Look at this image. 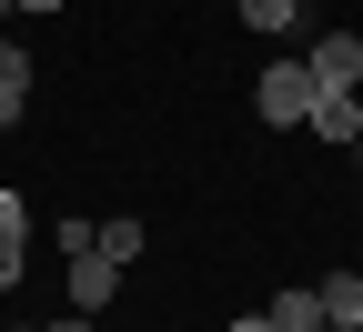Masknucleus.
I'll return each mask as SVG.
<instances>
[{
    "label": "nucleus",
    "mask_w": 363,
    "mask_h": 332,
    "mask_svg": "<svg viewBox=\"0 0 363 332\" xmlns=\"http://www.w3.org/2000/svg\"><path fill=\"white\" fill-rule=\"evenodd\" d=\"M303 131H323L333 151H353V141H363V91H313V111H303Z\"/></svg>",
    "instance_id": "nucleus-3"
},
{
    "label": "nucleus",
    "mask_w": 363,
    "mask_h": 332,
    "mask_svg": "<svg viewBox=\"0 0 363 332\" xmlns=\"http://www.w3.org/2000/svg\"><path fill=\"white\" fill-rule=\"evenodd\" d=\"M40 332H101V322H91V312H81V322H40Z\"/></svg>",
    "instance_id": "nucleus-11"
},
{
    "label": "nucleus",
    "mask_w": 363,
    "mask_h": 332,
    "mask_svg": "<svg viewBox=\"0 0 363 332\" xmlns=\"http://www.w3.org/2000/svg\"><path fill=\"white\" fill-rule=\"evenodd\" d=\"M353 161H363V141H353Z\"/></svg>",
    "instance_id": "nucleus-17"
},
{
    "label": "nucleus",
    "mask_w": 363,
    "mask_h": 332,
    "mask_svg": "<svg viewBox=\"0 0 363 332\" xmlns=\"http://www.w3.org/2000/svg\"><path fill=\"white\" fill-rule=\"evenodd\" d=\"M262 312H272V332H323V292H313V282H293V292H272Z\"/></svg>",
    "instance_id": "nucleus-6"
},
{
    "label": "nucleus",
    "mask_w": 363,
    "mask_h": 332,
    "mask_svg": "<svg viewBox=\"0 0 363 332\" xmlns=\"http://www.w3.org/2000/svg\"><path fill=\"white\" fill-rule=\"evenodd\" d=\"M242 21H252V30H262V40H283V30H293V21H303V0H242Z\"/></svg>",
    "instance_id": "nucleus-10"
},
{
    "label": "nucleus",
    "mask_w": 363,
    "mask_h": 332,
    "mask_svg": "<svg viewBox=\"0 0 363 332\" xmlns=\"http://www.w3.org/2000/svg\"><path fill=\"white\" fill-rule=\"evenodd\" d=\"M11 11H21V0H0V21H11Z\"/></svg>",
    "instance_id": "nucleus-16"
},
{
    "label": "nucleus",
    "mask_w": 363,
    "mask_h": 332,
    "mask_svg": "<svg viewBox=\"0 0 363 332\" xmlns=\"http://www.w3.org/2000/svg\"><path fill=\"white\" fill-rule=\"evenodd\" d=\"M21 262H30V212L21 192H0V292H21Z\"/></svg>",
    "instance_id": "nucleus-5"
},
{
    "label": "nucleus",
    "mask_w": 363,
    "mask_h": 332,
    "mask_svg": "<svg viewBox=\"0 0 363 332\" xmlns=\"http://www.w3.org/2000/svg\"><path fill=\"white\" fill-rule=\"evenodd\" d=\"M252 111H262V131H303V111H313V71H303V61H262Z\"/></svg>",
    "instance_id": "nucleus-1"
},
{
    "label": "nucleus",
    "mask_w": 363,
    "mask_h": 332,
    "mask_svg": "<svg viewBox=\"0 0 363 332\" xmlns=\"http://www.w3.org/2000/svg\"><path fill=\"white\" fill-rule=\"evenodd\" d=\"M323 292V322H363V272H333V282H313Z\"/></svg>",
    "instance_id": "nucleus-9"
},
{
    "label": "nucleus",
    "mask_w": 363,
    "mask_h": 332,
    "mask_svg": "<svg viewBox=\"0 0 363 332\" xmlns=\"http://www.w3.org/2000/svg\"><path fill=\"white\" fill-rule=\"evenodd\" d=\"M21 11H30V21H40V11H71V0H21Z\"/></svg>",
    "instance_id": "nucleus-13"
},
{
    "label": "nucleus",
    "mask_w": 363,
    "mask_h": 332,
    "mask_svg": "<svg viewBox=\"0 0 363 332\" xmlns=\"http://www.w3.org/2000/svg\"><path fill=\"white\" fill-rule=\"evenodd\" d=\"M0 332H40V322H0Z\"/></svg>",
    "instance_id": "nucleus-14"
},
{
    "label": "nucleus",
    "mask_w": 363,
    "mask_h": 332,
    "mask_svg": "<svg viewBox=\"0 0 363 332\" xmlns=\"http://www.w3.org/2000/svg\"><path fill=\"white\" fill-rule=\"evenodd\" d=\"M233 332H272V312H242V322H233Z\"/></svg>",
    "instance_id": "nucleus-12"
},
{
    "label": "nucleus",
    "mask_w": 363,
    "mask_h": 332,
    "mask_svg": "<svg viewBox=\"0 0 363 332\" xmlns=\"http://www.w3.org/2000/svg\"><path fill=\"white\" fill-rule=\"evenodd\" d=\"M21 111H30V61H21V40H0V131Z\"/></svg>",
    "instance_id": "nucleus-7"
},
{
    "label": "nucleus",
    "mask_w": 363,
    "mask_h": 332,
    "mask_svg": "<svg viewBox=\"0 0 363 332\" xmlns=\"http://www.w3.org/2000/svg\"><path fill=\"white\" fill-rule=\"evenodd\" d=\"M142 242H152V231H142V222H131V212H121V222H101V231H91V252H101V262H142Z\"/></svg>",
    "instance_id": "nucleus-8"
},
{
    "label": "nucleus",
    "mask_w": 363,
    "mask_h": 332,
    "mask_svg": "<svg viewBox=\"0 0 363 332\" xmlns=\"http://www.w3.org/2000/svg\"><path fill=\"white\" fill-rule=\"evenodd\" d=\"M323 332H363V322H323Z\"/></svg>",
    "instance_id": "nucleus-15"
},
{
    "label": "nucleus",
    "mask_w": 363,
    "mask_h": 332,
    "mask_svg": "<svg viewBox=\"0 0 363 332\" xmlns=\"http://www.w3.org/2000/svg\"><path fill=\"white\" fill-rule=\"evenodd\" d=\"M111 292H121V262H101V252H71V302L101 322L111 312Z\"/></svg>",
    "instance_id": "nucleus-4"
},
{
    "label": "nucleus",
    "mask_w": 363,
    "mask_h": 332,
    "mask_svg": "<svg viewBox=\"0 0 363 332\" xmlns=\"http://www.w3.org/2000/svg\"><path fill=\"white\" fill-rule=\"evenodd\" d=\"M303 71H313V91H363V40L353 30H323L303 51Z\"/></svg>",
    "instance_id": "nucleus-2"
}]
</instances>
